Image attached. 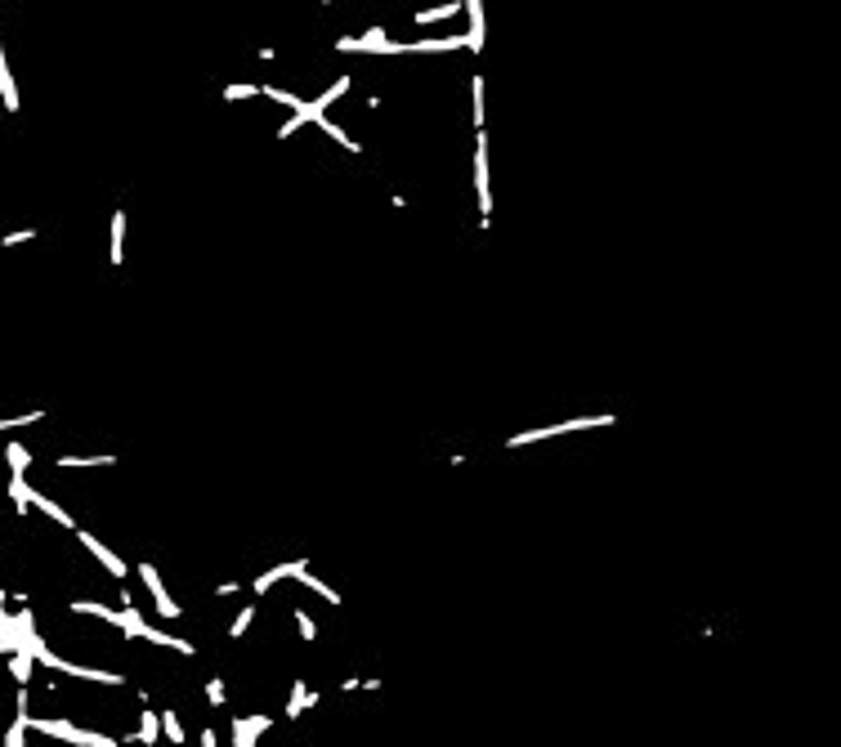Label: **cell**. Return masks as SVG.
<instances>
[{
	"instance_id": "603a6c76",
	"label": "cell",
	"mask_w": 841,
	"mask_h": 747,
	"mask_svg": "<svg viewBox=\"0 0 841 747\" xmlns=\"http://www.w3.org/2000/svg\"><path fill=\"white\" fill-rule=\"evenodd\" d=\"M202 747H215V734L211 729H202Z\"/></svg>"
},
{
	"instance_id": "44dd1931",
	"label": "cell",
	"mask_w": 841,
	"mask_h": 747,
	"mask_svg": "<svg viewBox=\"0 0 841 747\" xmlns=\"http://www.w3.org/2000/svg\"><path fill=\"white\" fill-rule=\"evenodd\" d=\"M300 618V635H304V640H313V635H318V627H313V618L309 613H296Z\"/></svg>"
},
{
	"instance_id": "277c9868",
	"label": "cell",
	"mask_w": 841,
	"mask_h": 747,
	"mask_svg": "<svg viewBox=\"0 0 841 747\" xmlns=\"http://www.w3.org/2000/svg\"><path fill=\"white\" fill-rule=\"evenodd\" d=\"M139 573H143V586H148V591H152V599H157V613H162V618H179V604H175V599L166 595V586L157 582V573H152L148 564H143Z\"/></svg>"
},
{
	"instance_id": "ffe728a7",
	"label": "cell",
	"mask_w": 841,
	"mask_h": 747,
	"mask_svg": "<svg viewBox=\"0 0 841 747\" xmlns=\"http://www.w3.org/2000/svg\"><path fill=\"white\" fill-rule=\"evenodd\" d=\"M251 618H255V609H242V613L233 618V635H242V631H247V627H251Z\"/></svg>"
},
{
	"instance_id": "e0dca14e",
	"label": "cell",
	"mask_w": 841,
	"mask_h": 747,
	"mask_svg": "<svg viewBox=\"0 0 841 747\" xmlns=\"http://www.w3.org/2000/svg\"><path fill=\"white\" fill-rule=\"evenodd\" d=\"M139 739H143V743H157V716H152V712H143V720H139Z\"/></svg>"
},
{
	"instance_id": "5bb4252c",
	"label": "cell",
	"mask_w": 841,
	"mask_h": 747,
	"mask_svg": "<svg viewBox=\"0 0 841 747\" xmlns=\"http://www.w3.org/2000/svg\"><path fill=\"white\" fill-rule=\"evenodd\" d=\"M260 94H264V99H273V103H287V108H296V112H300V99H296L291 90H273V85H260Z\"/></svg>"
},
{
	"instance_id": "9a60e30c",
	"label": "cell",
	"mask_w": 841,
	"mask_h": 747,
	"mask_svg": "<svg viewBox=\"0 0 841 747\" xmlns=\"http://www.w3.org/2000/svg\"><path fill=\"white\" fill-rule=\"evenodd\" d=\"M157 725H166V739H170V743H184V725H179V716H175V712H166L162 720H157Z\"/></svg>"
},
{
	"instance_id": "3957f363",
	"label": "cell",
	"mask_w": 841,
	"mask_h": 747,
	"mask_svg": "<svg viewBox=\"0 0 841 747\" xmlns=\"http://www.w3.org/2000/svg\"><path fill=\"white\" fill-rule=\"evenodd\" d=\"M474 183H479V211H483V224L493 215V193H488V139H479V166H474Z\"/></svg>"
},
{
	"instance_id": "5b68a950",
	"label": "cell",
	"mask_w": 841,
	"mask_h": 747,
	"mask_svg": "<svg viewBox=\"0 0 841 747\" xmlns=\"http://www.w3.org/2000/svg\"><path fill=\"white\" fill-rule=\"evenodd\" d=\"M81 546H90V555L99 559V564H103L107 573H112V578H126V564H121V559H117V555H112V550H107L103 542H94L90 533H81Z\"/></svg>"
},
{
	"instance_id": "d6986e66",
	"label": "cell",
	"mask_w": 841,
	"mask_h": 747,
	"mask_svg": "<svg viewBox=\"0 0 841 747\" xmlns=\"http://www.w3.org/2000/svg\"><path fill=\"white\" fill-rule=\"evenodd\" d=\"M251 94H260V85H228L224 99H251Z\"/></svg>"
},
{
	"instance_id": "2e32d148",
	"label": "cell",
	"mask_w": 841,
	"mask_h": 747,
	"mask_svg": "<svg viewBox=\"0 0 841 747\" xmlns=\"http://www.w3.org/2000/svg\"><path fill=\"white\" fill-rule=\"evenodd\" d=\"M58 465L63 470H72V465H112V457H58Z\"/></svg>"
},
{
	"instance_id": "7402d4cb",
	"label": "cell",
	"mask_w": 841,
	"mask_h": 747,
	"mask_svg": "<svg viewBox=\"0 0 841 747\" xmlns=\"http://www.w3.org/2000/svg\"><path fill=\"white\" fill-rule=\"evenodd\" d=\"M206 698H211V703L219 707V703H224V684H219V680H211V684H206Z\"/></svg>"
},
{
	"instance_id": "ba28073f",
	"label": "cell",
	"mask_w": 841,
	"mask_h": 747,
	"mask_svg": "<svg viewBox=\"0 0 841 747\" xmlns=\"http://www.w3.org/2000/svg\"><path fill=\"white\" fill-rule=\"evenodd\" d=\"M0 94H5V108L14 112L18 108V90H14V81H9V67H5V50H0Z\"/></svg>"
},
{
	"instance_id": "8fae6325",
	"label": "cell",
	"mask_w": 841,
	"mask_h": 747,
	"mask_svg": "<svg viewBox=\"0 0 841 747\" xmlns=\"http://www.w3.org/2000/svg\"><path fill=\"white\" fill-rule=\"evenodd\" d=\"M9 497H14V506H18V510H27L32 488H27V479H22V474H14V479H9Z\"/></svg>"
},
{
	"instance_id": "30bf717a",
	"label": "cell",
	"mask_w": 841,
	"mask_h": 747,
	"mask_svg": "<svg viewBox=\"0 0 841 747\" xmlns=\"http://www.w3.org/2000/svg\"><path fill=\"white\" fill-rule=\"evenodd\" d=\"M304 703H318V694L313 689H304V684H296V694H291V707H287V716L296 720L300 712H304Z\"/></svg>"
},
{
	"instance_id": "8992f818",
	"label": "cell",
	"mask_w": 841,
	"mask_h": 747,
	"mask_svg": "<svg viewBox=\"0 0 841 747\" xmlns=\"http://www.w3.org/2000/svg\"><path fill=\"white\" fill-rule=\"evenodd\" d=\"M264 729H269V716H247V720H237V725H233V743L237 747H251Z\"/></svg>"
},
{
	"instance_id": "4fadbf2b",
	"label": "cell",
	"mask_w": 841,
	"mask_h": 747,
	"mask_svg": "<svg viewBox=\"0 0 841 747\" xmlns=\"http://www.w3.org/2000/svg\"><path fill=\"white\" fill-rule=\"evenodd\" d=\"M121 238H126V215H112V264H121Z\"/></svg>"
},
{
	"instance_id": "9c48e42d",
	"label": "cell",
	"mask_w": 841,
	"mask_h": 747,
	"mask_svg": "<svg viewBox=\"0 0 841 747\" xmlns=\"http://www.w3.org/2000/svg\"><path fill=\"white\" fill-rule=\"evenodd\" d=\"M9 671H14L18 684H27V676H32V654H27V649H14V663H9Z\"/></svg>"
},
{
	"instance_id": "52a82bcc",
	"label": "cell",
	"mask_w": 841,
	"mask_h": 747,
	"mask_svg": "<svg viewBox=\"0 0 841 747\" xmlns=\"http://www.w3.org/2000/svg\"><path fill=\"white\" fill-rule=\"evenodd\" d=\"M300 569H304V564H300V559H296V564H282V569H269V573H264V578H255V591H260V595H264V591H269V586H273V582H282V578H296V573H300Z\"/></svg>"
},
{
	"instance_id": "7a4b0ae2",
	"label": "cell",
	"mask_w": 841,
	"mask_h": 747,
	"mask_svg": "<svg viewBox=\"0 0 841 747\" xmlns=\"http://www.w3.org/2000/svg\"><path fill=\"white\" fill-rule=\"evenodd\" d=\"M591 425H613V416H587V421H564V425H546V430H523V434L510 439V448L537 443V439H555V434H568V430H591Z\"/></svg>"
},
{
	"instance_id": "ac0fdd59",
	"label": "cell",
	"mask_w": 841,
	"mask_h": 747,
	"mask_svg": "<svg viewBox=\"0 0 841 747\" xmlns=\"http://www.w3.org/2000/svg\"><path fill=\"white\" fill-rule=\"evenodd\" d=\"M457 14V5H443V9H421L417 14V22H434V18H452Z\"/></svg>"
},
{
	"instance_id": "7c38bea8",
	"label": "cell",
	"mask_w": 841,
	"mask_h": 747,
	"mask_svg": "<svg viewBox=\"0 0 841 747\" xmlns=\"http://www.w3.org/2000/svg\"><path fill=\"white\" fill-rule=\"evenodd\" d=\"M5 457H9V470H14V474H22V470H27V448H22V443H9L5 448Z\"/></svg>"
},
{
	"instance_id": "6da1fadb",
	"label": "cell",
	"mask_w": 841,
	"mask_h": 747,
	"mask_svg": "<svg viewBox=\"0 0 841 747\" xmlns=\"http://www.w3.org/2000/svg\"><path fill=\"white\" fill-rule=\"evenodd\" d=\"M27 725H32V729H41V734H54V739L81 743V747H117L112 739H103V734H90V729H77V725H67V720H32V716H27Z\"/></svg>"
}]
</instances>
